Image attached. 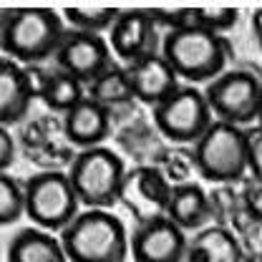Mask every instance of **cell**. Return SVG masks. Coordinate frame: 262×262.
Here are the masks:
<instances>
[{
	"label": "cell",
	"instance_id": "7",
	"mask_svg": "<svg viewBox=\"0 0 262 262\" xmlns=\"http://www.w3.org/2000/svg\"><path fill=\"white\" fill-rule=\"evenodd\" d=\"M204 96L217 121L247 129L260 119L262 76L247 68H232L207 83Z\"/></svg>",
	"mask_w": 262,
	"mask_h": 262
},
{
	"label": "cell",
	"instance_id": "15",
	"mask_svg": "<svg viewBox=\"0 0 262 262\" xmlns=\"http://www.w3.org/2000/svg\"><path fill=\"white\" fill-rule=\"evenodd\" d=\"M35 98L28 68L10 58H0V126L18 124Z\"/></svg>",
	"mask_w": 262,
	"mask_h": 262
},
{
	"label": "cell",
	"instance_id": "16",
	"mask_svg": "<svg viewBox=\"0 0 262 262\" xmlns=\"http://www.w3.org/2000/svg\"><path fill=\"white\" fill-rule=\"evenodd\" d=\"M166 217L182 232H199L209 227V222L214 220L209 192H204L194 182H177L171 187Z\"/></svg>",
	"mask_w": 262,
	"mask_h": 262
},
{
	"label": "cell",
	"instance_id": "17",
	"mask_svg": "<svg viewBox=\"0 0 262 262\" xmlns=\"http://www.w3.org/2000/svg\"><path fill=\"white\" fill-rule=\"evenodd\" d=\"M184 262H245V252L229 227L209 225L189 239Z\"/></svg>",
	"mask_w": 262,
	"mask_h": 262
},
{
	"label": "cell",
	"instance_id": "13",
	"mask_svg": "<svg viewBox=\"0 0 262 262\" xmlns=\"http://www.w3.org/2000/svg\"><path fill=\"white\" fill-rule=\"evenodd\" d=\"M131 78V89H134V98L146 103V106H159L164 98H169L182 83L174 73V68L162 53L146 56L136 63L126 66Z\"/></svg>",
	"mask_w": 262,
	"mask_h": 262
},
{
	"label": "cell",
	"instance_id": "9",
	"mask_svg": "<svg viewBox=\"0 0 262 262\" xmlns=\"http://www.w3.org/2000/svg\"><path fill=\"white\" fill-rule=\"evenodd\" d=\"M171 187L166 174L159 166H134L124 177L121 187V202L131 214L141 222L166 217Z\"/></svg>",
	"mask_w": 262,
	"mask_h": 262
},
{
	"label": "cell",
	"instance_id": "21",
	"mask_svg": "<svg viewBox=\"0 0 262 262\" xmlns=\"http://www.w3.org/2000/svg\"><path fill=\"white\" fill-rule=\"evenodd\" d=\"M119 15H121L119 8H66L63 23H68L71 31L101 35L103 31H111Z\"/></svg>",
	"mask_w": 262,
	"mask_h": 262
},
{
	"label": "cell",
	"instance_id": "26",
	"mask_svg": "<svg viewBox=\"0 0 262 262\" xmlns=\"http://www.w3.org/2000/svg\"><path fill=\"white\" fill-rule=\"evenodd\" d=\"M13 159H15V141H13V136L8 134L5 126H0V174L8 171Z\"/></svg>",
	"mask_w": 262,
	"mask_h": 262
},
{
	"label": "cell",
	"instance_id": "24",
	"mask_svg": "<svg viewBox=\"0 0 262 262\" xmlns=\"http://www.w3.org/2000/svg\"><path fill=\"white\" fill-rule=\"evenodd\" d=\"M237 10L234 8H202V23H204V31L212 33H222L229 31L234 23H237Z\"/></svg>",
	"mask_w": 262,
	"mask_h": 262
},
{
	"label": "cell",
	"instance_id": "4",
	"mask_svg": "<svg viewBox=\"0 0 262 262\" xmlns=\"http://www.w3.org/2000/svg\"><path fill=\"white\" fill-rule=\"evenodd\" d=\"M199 177L214 184H237L250 177V144L247 131L217 121L194 141L192 149Z\"/></svg>",
	"mask_w": 262,
	"mask_h": 262
},
{
	"label": "cell",
	"instance_id": "11",
	"mask_svg": "<svg viewBox=\"0 0 262 262\" xmlns=\"http://www.w3.org/2000/svg\"><path fill=\"white\" fill-rule=\"evenodd\" d=\"M159 43V28L151 20L149 10H121L108 31V48L124 66L162 53Z\"/></svg>",
	"mask_w": 262,
	"mask_h": 262
},
{
	"label": "cell",
	"instance_id": "29",
	"mask_svg": "<svg viewBox=\"0 0 262 262\" xmlns=\"http://www.w3.org/2000/svg\"><path fill=\"white\" fill-rule=\"evenodd\" d=\"M257 121H260V126H262V106H260V119H257Z\"/></svg>",
	"mask_w": 262,
	"mask_h": 262
},
{
	"label": "cell",
	"instance_id": "6",
	"mask_svg": "<svg viewBox=\"0 0 262 262\" xmlns=\"http://www.w3.org/2000/svg\"><path fill=\"white\" fill-rule=\"evenodd\" d=\"M23 199H26V217L38 229L46 232H63L81 207L68 174L58 169L38 171L28 177L23 182Z\"/></svg>",
	"mask_w": 262,
	"mask_h": 262
},
{
	"label": "cell",
	"instance_id": "1",
	"mask_svg": "<svg viewBox=\"0 0 262 262\" xmlns=\"http://www.w3.org/2000/svg\"><path fill=\"white\" fill-rule=\"evenodd\" d=\"M63 18L51 8L5 10L0 26V51L20 66H35L56 56L66 35Z\"/></svg>",
	"mask_w": 262,
	"mask_h": 262
},
{
	"label": "cell",
	"instance_id": "8",
	"mask_svg": "<svg viewBox=\"0 0 262 262\" xmlns=\"http://www.w3.org/2000/svg\"><path fill=\"white\" fill-rule=\"evenodd\" d=\"M154 124L174 144H194L196 139L214 124L212 108L204 91L196 86H179L169 98L151 108Z\"/></svg>",
	"mask_w": 262,
	"mask_h": 262
},
{
	"label": "cell",
	"instance_id": "30",
	"mask_svg": "<svg viewBox=\"0 0 262 262\" xmlns=\"http://www.w3.org/2000/svg\"><path fill=\"white\" fill-rule=\"evenodd\" d=\"M260 51H262V38H260Z\"/></svg>",
	"mask_w": 262,
	"mask_h": 262
},
{
	"label": "cell",
	"instance_id": "27",
	"mask_svg": "<svg viewBox=\"0 0 262 262\" xmlns=\"http://www.w3.org/2000/svg\"><path fill=\"white\" fill-rule=\"evenodd\" d=\"M252 28H255V35H257V40H260L262 38V8L255 10V15H252Z\"/></svg>",
	"mask_w": 262,
	"mask_h": 262
},
{
	"label": "cell",
	"instance_id": "22",
	"mask_svg": "<svg viewBox=\"0 0 262 262\" xmlns=\"http://www.w3.org/2000/svg\"><path fill=\"white\" fill-rule=\"evenodd\" d=\"M26 214L23 184L15 182L10 174H0V227L13 225Z\"/></svg>",
	"mask_w": 262,
	"mask_h": 262
},
{
	"label": "cell",
	"instance_id": "28",
	"mask_svg": "<svg viewBox=\"0 0 262 262\" xmlns=\"http://www.w3.org/2000/svg\"><path fill=\"white\" fill-rule=\"evenodd\" d=\"M3 15H5V10H0V26H3Z\"/></svg>",
	"mask_w": 262,
	"mask_h": 262
},
{
	"label": "cell",
	"instance_id": "25",
	"mask_svg": "<svg viewBox=\"0 0 262 262\" xmlns=\"http://www.w3.org/2000/svg\"><path fill=\"white\" fill-rule=\"evenodd\" d=\"M247 131V144H250V174L262 177V126Z\"/></svg>",
	"mask_w": 262,
	"mask_h": 262
},
{
	"label": "cell",
	"instance_id": "5",
	"mask_svg": "<svg viewBox=\"0 0 262 262\" xmlns=\"http://www.w3.org/2000/svg\"><path fill=\"white\" fill-rule=\"evenodd\" d=\"M71 187L86 209H108L121 202V187L126 169L119 154L106 146L78 151L68 166Z\"/></svg>",
	"mask_w": 262,
	"mask_h": 262
},
{
	"label": "cell",
	"instance_id": "12",
	"mask_svg": "<svg viewBox=\"0 0 262 262\" xmlns=\"http://www.w3.org/2000/svg\"><path fill=\"white\" fill-rule=\"evenodd\" d=\"M189 239L169 217L141 222L129 239L134 262H184Z\"/></svg>",
	"mask_w": 262,
	"mask_h": 262
},
{
	"label": "cell",
	"instance_id": "23",
	"mask_svg": "<svg viewBox=\"0 0 262 262\" xmlns=\"http://www.w3.org/2000/svg\"><path fill=\"white\" fill-rule=\"evenodd\" d=\"M239 204L250 222L262 227V177H245L239 189Z\"/></svg>",
	"mask_w": 262,
	"mask_h": 262
},
{
	"label": "cell",
	"instance_id": "20",
	"mask_svg": "<svg viewBox=\"0 0 262 262\" xmlns=\"http://www.w3.org/2000/svg\"><path fill=\"white\" fill-rule=\"evenodd\" d=\"M38 98H43V103L56 111V114H68L76 103H81L86 98V86L73 78L71 73L66 71H53V73H46L43 78V86L38 91Z\"/></svg>",
	"mask_w": 262,
	"mask_h": 262
},
{
	"label": "cell",
	"instance_id": "18",
	"mask_svg": "<svg viewBox=\"0 0 262 262\" xmlns=\"http://www.w3.org/2000/svg\"><path fill=\"white\" fill-rule=\"evenodd\" d=\"M8 262H68L61 237L38 227L20 229L8 245Z\"/></svg>",
	"mask_w": 262,
	"mask_h": 262
},
{
	"label": "cell",
	"instance_id": "3",
	"mask_svg": "<svg viewBox=\"0 0 262 262\" xmlns=\"http://www.w3.org/2000/svg\"><path fill=\"white\" fill-rule=\"evenodd\" d=\"M162 56L174 68L177 78L194 83H209L225 73L232 48L229 40L212 31H169L164 33Z\"/></svg>",
	"mask_w": 262,
	"mask_h": 262
},
{
	"label": "cell",
	"instance_id": "14",
	"mask_svg": "<svg viewBox=\"0 0 262 262\" xmlns=\"http://www.w3.org/2000/svg\"><path fill=\"white\" fill-rule=\"evenodd\" d=\"M108 131H111L108 108L91 101L89 96L81 103H76L68 114H63V136L81 151L103 146V139L108 136Z\"/></svg>",
	"mask_w": 262,
	"mask_h": 262
},
{
	"label": "cell",
	"instance_id": "19",
	"mask_svg": "<svg viewBox=\"0 0 262 262\" xmlns=\"http://www.w3.org/2000/svg\"><path fill=\"white\" fill-rule=\"evenodd\" d=\"M86 96L91 101H96V103H101V106H106V108L134 101V89H131V78L126 66L111 63L101 76H96L86 86Z\"/></svg>",
	"mask_w": 262,
	"mask_h": 262
},
{
	"label": "cell",
	"instance_id": "10",
	"mask_svg": "<svg viewBox=\"0 0 262 262\" xmlns=\"http://www.w3.org/2000/svg\"><path fill=\"white\" fill-rule=\"evenodd\" d=\"M111 56L114 53L108 48V40H103V35L68 28L58 51H56V63H58L61 71L71 73L83 86H89L96 76H101L108 66L114 63Z\"/></svg>",
	"mask_w": 262,
	"mask_h": 262
},
{
	"label": "cell",
	"instance_id": "2",
	"mask_svg": "<svg viewBox=\"0 0 262 262\" xmlns=\"http://www.w3.org/2000/svg\"><path fill=\"white\" fill-rule=\"evenodd\" d=\"M68 262H126L129 234L108 209H83L61 232Z\"/></svg>",
	"mask_w": 262,
	"mask_h": 262
}]
</instances>
